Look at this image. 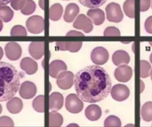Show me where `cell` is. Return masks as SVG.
Segmentation results:
<instances>
[{"label":"cell","mask_w":152,"mask_h":127,"mask_svg":"<svg viewBox=\"0 0 152 127\" xmlns=\"http://www.w3.org/2000/svg\"><path fill=\"white\" fill-rule=\"evenodd\" d=\"M77 95L85 102L103 101L110 93L112 83L110 75L100 65H91L77 71L74 77Z\"/></svg>","instance_id":"1"},{"label":"cell","mask_w":152,"mask_h":127,"mask_svg":"<svg viewBox=\"0 0 152 127\" xmlns=\"http://www.w3.org/2000/svg\"><path fill=\"white\" fill-rule=\"evenodd\" d=\"M20 74L10 63L0 61V102L9 101L20 89Z\"/></svg>","instance_id":"2"},{"label":"cell","mask_w":152,"mask_h":127,"mask_svg":"<svg viewBox=\"0 0 152 127\" xmlns=\"http://www.w3.org/2000/svg\"><path fill=\"white\" fill-rule=\"evenodd\" d=\"M65 108L66 109L72 113V114H77L82 111L84 108L83 101L74 93H70L67 96L65 100Z\"/></svg>","instance_id":"3"},{"label":"cell","mask_w":152,"mask_h":127,"mask_svg":"<svg viewBox=\"0 0 152 127\" xmlns=\"http://www.w3.org/2000/svg\"><path fill=\"white\" fill-rule=\"evenodd\" d=\"M26 28L32 34H39L45 29V20L39 15L31 16L26 20Z\"/></svg>","instance_id":"4"},{"label":"cell","mask_w":152,"mask_h":127,"mask_svg":"<svg viewBox=\"0 0 152 127\" xmlns=\"http://www.w3.org/2000/svg\"><path fill=\"white\" fill-rule=\"evenodd\" d=\"M106 15L109 21L111 22H120L123 20L124 14L121 10V7L117 3H110L106 7Z\"/></svg>","instance_id":"5"},{"label":"cell","mask_w":152,"mask_h":127,"mask_svg":"<svg viewBox=\"0 0 152 127\" xmlns=\"http://www.w3.org/2000/svg\"><path fill=\"white\" fill-rule=\"evenodd\" d=\"M74 74L71 71H63L56 77V84L61 89L68 90L74 85Z\"/></svg>","instance_id":"6"},{"label":"cell","mask_w":152,"mask_h":127,"mask_svg":"<svg viewBox=\"0 0 152 127\" xmlns=\"http://www.w3.org/2000/svg\"><path fill=\"white\" fill-rule=\"evenodd\" d=\"M73 27L78 30L84 31L85 33H90L94 28L93 21L91 20V19L88 16L82 13L77 15L73 23Z\"/></svg>","instance_id":"7"},{"label":"cell","mask_w":152,"mask_h":127,"mask_svg":"<svg viewBox=\"0 0 152 127\" xmlns=\"http://www.w3.org/2000/svg\"><path fill=\"white\" fill-rule=\"evenodd\" d=\"M91 60L96 65H103L109 60V52L102 46H97L91 53Z\"/></svg>","instance_id":"8"},{"label":"cell","mask_w":152,"mask_h":127,"mask_svg":"<svg viewBox=\"0 0 152 127\" xmlns=\"http://www.w3.org/2000/svg\"><path fill=\"white\" fill-rule=\"evenodd\" d=\"M110 94L112 96V98L117 101H126L129 95H130V91L129 88L125 85H116L114 86H112L111 91H110Z\"/></svg>","instance_id":"9"},{"label":"cell","mask_w":152,"mask_h":127,"mask_svg":"<svg viewBox=\"0 0 152 127\" xmlns=\"http://www.w3.org/2000/svg\"><path fill=\"white\" fill-rule=\"evenodd\" d=\"M4 52L10 61H17L22 53L21 47L17 42H8L4 46Z\"/></svg>","instance_id":"10"},{"label":"cell","mask_w":152,"mask_h":127,"mask_svg":"<svg viewBox=\"0 0 152 127\" xmlns=\"http://www.w3.org/2000/svg\"><path fill=\"white\" fill-rule=\"evenodd\" d=\"M133 73L134 72H133L132 68L129 67L128 65H120L115 69L114 76L118 81L126 83V82H128L132 78Z\"/></svg>","instance_id":"11"},{"label":"cell","mask_w":152,"mask_h":127,"mask_svg":"<svg viewBox=\"0 0 152 127\" xmlns=\"http://www.w3.org/2000/svg\"><path fill=\"white\" fill-rule=\"evenodd\" d=\"M20 96L23 99H31L33 98L37 93V86L34 83L30 81H25L23 82L19 89Z\"/></svg>","instance_id":"12"},{"label":"cell","mask_w":152,"mask_h":127,"mask_svg":"<svg viewBox=\"0 0 152 127\" xmlns=\"http://www.w3.org/2000/svg\"><path fill=\"white\" fill-rule=\"evenodd\" d=\"M28 53L33 59H41L45 55V43L43 41L31 42L28 46Z\"/></svg>","instance_id":"13"},{"label":"cell","mask_w":152,"mask_h":127,"mask_svg":"<svg viewBox=\"0 0 152 127\" xmlns=\"http://www.w3.org/2000/svg\"><path fill=\"white\" fill-rule=\"evenodd\" d=\"M63 95L58 92L52 93L49 96V109L51 111H58L63 107Z\"/></svg>","instance_id":"14"},{"label":"cell","mask_w":152,"mask_h":127,"mask_svg":"<svg viewBox=\"0 0 152 127\" xmlns=\"http://www.w3.org/2000/svg\"><path fill=\"white\" fill-rule=\"evenodd\" d=\"M20 69L28 75H33L37 70V63L35 61L34 59L29 57H24L20 63Z\"/></svg>","instance_id":"15"},{"label":"cell","mask_w":152,"mask_h":127,"mask_svg":"<svg viewBox=\"0 0 152 127\" xmlns=\"http://www.w3.org/2000/svg\"><path fill=\"white\" fill-rule=\"evenodd\" d=\"M66 70H67V65L64 61L61 60L53 61L49 65V75L53 78H56L60 73Z\"/></svg>","instance_id":"16"},{"label":"cell","mask_w":152,"mask_h":127,"mask_svg":"<svg viewBox=\"0 0 152 127\" xmlns=\"http://www.w3.org/2000/svg\"><path fill=\"white\" fill-rule=\"evenodd\" d=\"M83 45V42H56V47L61 51H69L70 53H77Z\"/></svg>","instance_id":"17"},{"label":"cell","mask_w":152,"mask_h":127,"mask_svg":"<svg viewBox=\"0 0 152 127\" xmlns=\"http://www.w3.org/2000/svg\"><path fill=\"white\" fill-rule=\"evenodd\" d=\"M79 13V7L77 4H76L75 3H70L66 6L65 9V12L63 15L64 20L66 22H72L74 21V20H76V18L77 17Z\"/></svg>","instance_id":"18"},{"label":"cell","mask_w":152,"mask_h":127,"mask_svg":"<svg viewBox=\"0 0 152 127\" xmlns=\"http://www.w3.org/2000/svg\"><path fill=\"white\" fill-rule=\"evenodd\" d=\"M87 16L91 19L93 23L97 26L102 24L105 20V14L103 11L100 8H92L88 10Z\"/></svg>","instance_id":"19"},{"label":"cell","mask_w":152,"mask_h":127,"mask_svg":"<svg viewBox=\"0 0 152 127\" xmlns=\"http://www.w3.org/2000/svg\"><path fill=\"white\" fill-rule=\"evenodd\" d=\"M112 61L116 66L127 65L130 61V56L126 51L118 50L112 55Z\"/></svg>","instance_id":"20"},{"label":"cell","mask_w":152,"mask_h":127,"mask_svg":"<svg viewBox=\"0 0 152 127\" xmlns=\"http://www.w3.org/2000/svg\"><path fill=\"white\" fill-rule=\"evenodd\" d=\"M85 114H86V118L88 120H90L92 122H94V121H97L101 118L102 109L98 105L91 104L86 109Z\"/></svg>","instance_id":"21"},{"label":"cell","mask_w":152,"mask_h":127,"mask_svg":"<svg viewBox=\"0 0 152 127\" xmlns=\"http://www.w3.org/2000/svg\"><path fill=\"white\" fill-rule=\"evenodd\" d=\"M7 110L12 114H18L21 111L23 108L22 101L18 97H12L6 103Z\"/></svg>","instance_id":"22"},{"label":"cell","mask_w":152,"mask_h":127,"mask_svg":"<svg viewBox=\"0 0 152 127\" xmlns=\"http://www.w3.org/2000/svg\"><path fill=\"white\" fill-rule=\"evenodd\" d=\"M62 13H63V8H62L61 4L56 3V4H53L50 7V10H49V18L53 21H57V20H59L61 19Z\"/></svg>","instance_id":"23"},{"label":"cell","mask_w":152,"mask_h":127,"mask_svg":"<svg viewBox=\"0 0 152 127\" xmlns=\"http://www.w3.org/2000/svg\"><path fill=\"white\" fill-rule=\"evenodd\" d=\"M141 117L145 122L152 121V101H148L142 105L141 109Z\"/></svg>","instance_id":"24"},{"label":"cell","mask_w":152,"mask_h":127,"mask_svg":"<svg viewBox=\"0 0 152 127\" xmlns=\"http://www.w3.org/2000/svg\"><path fill=\"white\" fill-rule=\"evenodd\" d=\"M63 124V118L57 111H51L49 113V126L60 127Z\"/></svg>","instance_id":"25"},{"label":"cell","mask_w":152,"mask_h":127,"mask_svg":"<svg viewBox=\"0 0 152 127\" xmlns=\"http://www.w3.org/2000/svg\"><path fill=\"white\" fill-rule=\"evenodd\" d=\"M135 1L134 0H126L124 2V12L125 14H126L127 17L134 19L135 17Z\"/></svg>","instance_id":"26"},{"label":"cell","mask_w":152,"mask_h":127,"mask_svg":"<svg viewBox=\"0 0 152 127\" xmlns=\"http://www.w3.org/2000/svg\"><path fill=\"white\" fill-rule=\"evenodd\" d=\"M13 11L7 5L0 6V19L4 22H9L13 17Z\"/></svg>","instance_id":"27"},{"label":"cell","mask_w":152,"mask_h":127,"mask_svg":"<svg viewBox=\"0 0 152 127\" xmlns=\"http://www.w3.org/2000/svg\"><path fill=\"white\" fill-rule=\"evenodd\" d=\"M33 109L39 113H43L45 111V96L38 95L32 101Z\"/></svg>","instance_id":"28"},{"label":"cell","mask_w":152,"mask_h":127,"mask_svg":"<svg viewBox=\"0 0 152 127\" xmlns=\"http://www.w3.org/2000/svg\"><path fill=\"white\" fill-rule=\"evenodd\" d=\"M78 1L82 5H84L86 7H89L90 9H92V8L101 7L108 0H78Z\"/></svg>","instance_id":"29"},{"label":"cell","mask_w":152,"mask_h":127,"mask_svg":"<svg viewBox=\"0 0 152 127\" xmlns=\"http://www.w3.org/2000/svg\"><path fill=\"white\" fill-rule=\"evenodd\" d=\"M140 75L142 78H146L150 76L151 70V65L147 61H140Z\"/></svg>","instance_id":"30"},{"label":"cell","mask_w":152,"mask_h":127,"mask_svg":"<svg viewBox=\"0 0 152 127\" xmlns=\"http://www.w3.org/2000/svg\"><path fill=\"white\" fill-rule=\"evenodd\" d=\"M36 10V4L33 0H26L25 4L20 9V12L23 15L32 14Z\"/></svg>","instance_id":"31"},{"label":"cell","mask_w":152,"mask_h":127,"mask_svg":"<svg viewBox=\"0 0 152 127\" xmlns=\"http://www.w3.org/2000/svg\"><path fill=\"white\" fill-rule=\"evenodd\" d=\"M105 127H119L121 126L120 119L116 116H110L104 121Z\"/></svg>","instance_id":"32"},{"label":"cell","mask_w":152,"mask_h":127,"mask_svg":"<svg viewBox=\"0 0 152 127\" xmlns=\"http://www.w3.org/2000/svg\"><path fill=\"white\" fill-rule=\"evenodd\" d=\"M10 34L12 36H27V29L21 25H15L12 28Z\"/></svg>","instance_id":"33"},{"label":"cell","mask_w":152,"mask_h":127,"mask_svg":"<svg viewBox=\"0 0 152 127\" xmlns=\"http://www.w3.org/2000/svg\"><path fill=\"white\" fill-rule=\"evenodd\" d=\"M104 36H120V30L116 27H108L104 30Z\"/></svg>","instance_id":"34"},{"label":"cell","mask_w":152,"mask_h":127,"mask_svg":"<svg viewBox=\"0 0 152 127\" xmlns=\"http://www.w3.org/2000/svg\"><path fill=\"white\" fill-rule=\"evenodd\" d=\"M13 126L14 123L11 118L6 116L0 118V127H12Z\"/></svg>","instance_id":"35"},{"label":"cell","mask_w":152,"mask_h":127,"mask_svg":"<svg viewBox=\"0 0 152 127\" xmlns=\"http://www.w3.org/2000/svg\"><path fill=\"white\" fill-rule=\"evenodd\" d=\"M25 3L26 0H12L10 4L14 10H20L25 4Z\"/></svg>","instance_id":"36"},{"label":"cell","mask_w":152,"mask_h":127,"mask_svg":"<svg viewBox=\"0 0 152 127\" xmlns=\"http://www.w3.org/2000/svg\"><path fill=\"white\" fill-rule=\"evenodd\" d=\"M151 6V0H140V10L141 12L148 11Z\"/></svg>","instance_id":"37"},{"label":"cell","mask_w":152,"mask_h":127,"mask_svg":"<svg viewBox=\"0 0 152 127\" xmlns=\"http://www.w3.org/2000/svg\"><path fill=\"white\" fill-rule=\"evenodd\" d=\"M144 28H145V30H146L148 33L152 34V16H150V17L145 20Z\"/></svg>","instance_id":"38"},{"label":"cell","mask_w":152,"mask_h":127,"mask_svg":"<svg viewBox=\"0 0 152 127\" xmlns=\"http://www.w3.org/2000/svg\"><path fill=\"white\" fill-rule=\"evenodd\" d=\"M68 36H83L84 34L82 32H79V31H77V30H70L67 33Z\"/></svg>","instance_id":"39"},{"label":"cell","mask_w":152,"mask_h":127,"mask_svg":"<svg viewBox=\"0 0 152 127\" xmlns=\"http://www.w3.org/2000/svg\"><path fill=\"white\" fill-rule=\"evenodd\" d=\"M12 0H0V6L3 5H7L9 3H11Z\"/></svg>","instance_id":"40"},{"label":"cell","mask_w":152,"mask_h":127,"mask_svg":"<svg viewBox=\"0 0 152 127\" xmlns=\"http://www.w3.org/2000/svg\"><path fill=\"white\" fill-rule=\"evenodd\" d=\"M38 4H39L40 8H41L42 10H44V9H45V0H39Z\"/></svg>","instance_id":"41"},{"label":"cell","mask_w":152,"mask_h":127,"mask_svg":"<svg viewBox=\"0 0 152 127\" xmlns=\"http://www.w3.org/2000/svg\"><path fill=\"white\" fill-rule=\"evenodd\" d=\"M140 85H141V93H142V92L144 91V87H145L144 83H143V81H142V80H141V81H140Z\"/></svg>","instance_id":"42"},{"label":"cell","mask_w":152,"mask_h":127,"mask_svg":"<svg viewBox=\"0 0 152 127\" xmlns=\"http://www.w3.org/2000/svg\"><path fill=\"white\" fill-rule=\"evenodd\" d=\"M3 55H4V52H3V49H2V47L0 46V60L2 59Z\"/></svg>","instance_id":"43"},{"label":"cell","mask_w":152,"mask_h":127,"mask_svg":"<svg viewBox=\"0 0 152 127\" xmlns=\"http://www.w3.org/2000/svg\"><path fill=\"white\" fill-rule=\"evenodd\" d=\"M68 127H78V125H77V124H69Z\"/></svg>","instance_id":"44"},{"label":"cell","mask_w":152,"mask_h":127,"mask_svg":"<svg viewBox=\"0 0 152 127\" xmlns=\"http://www.w3.org/2000/svg\"><path fill=\"white\" fill-rule=\"evenodd\" d=\"M2 28H3V20L0 19V31L2 30Z\"/></svg>","instance_id":"45"},{"label":"cell","mask_w":152,"mask_h":127,"mask_svg":"<svg viewBox=\"0 0 152 127\" xmlns=\"http://www.w3.org/2000/svg\"><path fill=\"white\" fill-rule=\"evenodd\" d=\"M122 43H123V44H128V43H131V42H130V41H125V42L123 41Z\"/></svg>","instance_id":"46"},{"label":"cell","mask_w":152,"mask_h":127,"mask_svg":"<svg viewBox=\"0 0 152 127\" xmlns=\"http://www.w3.org/2000/svg\"><path fill=\"white\" fill-rule=\"evenodd\" d=\"M150 60H151V62L152 63V53L151 54V57H150Z\"/></svg>","instance_id":"47"},{"label":"cell","mask_w":152,"mask_h":127,"mask_svg":"<svg viewBox=\"0 0 152 127\" xmlns=\"http://www.w3.org/2000/svg\"><path fill=\"white\" fill-rule=\"evenodd\" d=\"M126 126H134V125H131V124H129V125H127Z\"/></svg>","instance_id":"48"},{"label":"cell","mask_w":152,"mask_h":127,"mask_svg":"<svg viewBox=\"0 0 152 127\" xmlns=\"http://www.w3.org/2000/svg\"><path fill=\"white\" fill-rule=\"evenodd\" d=\"M150 76H151V80H152V69L151 70V73H150Z\"/></svg>","instance_id":"49"},{"label":"cell","mask_w":152,"mask_h":127,"mask_svg":"<svg viewBox=\"0 0 152 127\" xmlns=\"http://www.w3.org/2000/svg\"><path fill=\"white\" fill-rule=\"evenodd\" d=\"M1 112H2V106H1V104H0V114H1Z\"/></svg>","instance_id":"50"},{"label":"cell","mask_w":152,"mask_h":127,"mask_svg":"<svg viewBox=\"0 0 152 127\" xmlns=\"http://www.w3.org/2000/svg\"><path fill=\"white\" fill-rule=\"evenodd\" d=\"M150 45H151V46H152V41L151 42H150Z\"/></svg>","instance_id":"51"},{"label":"cell","mask_w":152,"mask_h":127,"mask_svg":"<svg viewBox=\"0 0 152 127\" xmlns=\"http://www.w3.org/2000/svg\"><path fill=\"white\" fill-rule=\"evenodd\" d=\"M62 1H69V0H62Z\"/></svg>","instance_id":"52"},{"label":"cell","mask_w":152,"mask_h":127,"mask_svg":"<svg viewBox=\"0 0 152 127\" xmlns=\"http://www.w3.org/2000/svg\"><path fill=\"white\" fill-rule=\"evenodd\" d=\"M151 7H152V0H151Z\"/></svg>","instance_id":"53"}]
</instances>
